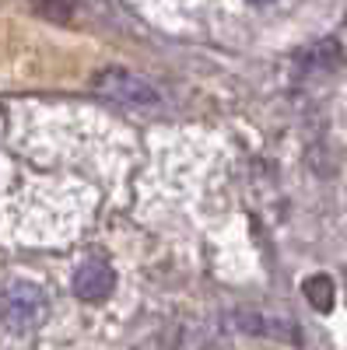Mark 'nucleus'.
<instances>
[{"instance_id": "obj_2", "label": "nucleus", "mask_w": 347, "mask_h": 350, "mask_svg": "<svg viewBox=\"0 0 347 350\" xmlns=\"http://www.w3.org/2000/svg\"><path fill=\"white\" fill-rule=\"evenodd\" d=\"M95 92L112 98V102H123L130 109H155L162 98L158 92L148 84V81H140L137 74H127V70H105L95 77Z\"/></svg>"}, {"instance_id": "obj_4", "label": "nucleus", "mask_w": 347, "mask_h": 350, "mask_svg": "<svg viewBox=\"0 0 347 350\" xmlns=\"http://www.w3.org/2000/svg\"><path fill=\"white\" fill-rule=\"evenodd\" d=\"M302 291H305V298H309L312 308H320V312H330V308H333V280H330L326 273L309 277V280L302 284Z\"/></svg>"}, {"instance_id": "obj_1", "label": "nucleus", "mask_w": 347, "mask_h": 350, "mask_svg": "<svg viewBox=\"0 0 347 350\" xmlns=\"http://www.w3.org/2000/svg\"><path fill=\"white\" fill-rule=\"evenodd\" d=\"M46 291L39 284L28 280H11L4 291H0V323L14 333H32L46 323Z\"/></svg>"}, {"instance_id": "obj_5", "label": "nucleus", "mask_w": 347, "mask_h": 350, "mask_svg": "<svg viewBox=\"0 0 347 350\" xmlns=\"http://www.w3.org/2000/svg\"><path fill=\"white\" fill-rule=\"evenodd\" d=\"M253 4H259V0H253Z\"/></svg>"}, {"instance_id": "obj_3", "label": "nucleus", "mask_w": 347, "mask_h": 350, "mask_svg": "<svg viewBox=\"0 0 347 350\" xmlns=\"http://www.w3.org/2000/svg\"><path fill=\"white\" fill-rule=\"evenodd\" d=\"M116 287V273L109 262L102 259H88L84 267L74 273V295L81 301H105Z\"/></svg>"}]
</instances>
